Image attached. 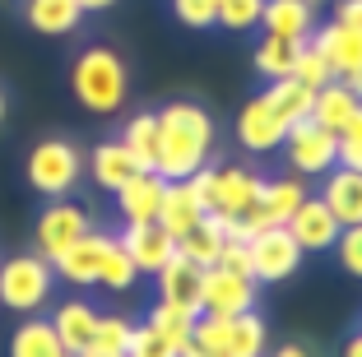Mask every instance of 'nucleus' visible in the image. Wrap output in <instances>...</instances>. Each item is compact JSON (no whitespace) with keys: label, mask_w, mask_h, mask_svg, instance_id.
I'll use <instances>...</instances> for the list:
<instances>
[{"label":"nucleus","mask_w":362,"mask_h":357,"mask_svg":"<svg viewBox=\"0 0 362 357\" xmlns=\"http://www.w3.org/2000/svg\"><path fill=\"white\" fill-rule=\"evenodd\" d=\"M320 200H325V209L339 218V228L362 223V172L330 168L325 177H320Z\"/></svg>","instance_id":"obj_19"},{"label":"nucleus","mask_w":362,"mask_h":357,"mask_svg":"<svg viewBox=\"0 0 362 357\" xmlns=\"http://www.w3.org/2000/svg\"><path fill=\"white\" fill-rule=\"evenodd\" d=\"M218 251H223V232L209 223V213H204L200 223H195L186 237H177V255H186L191 264H200V269H209V264H218Z\"/></svg>","instance_id":"obj_30"},{"label":"nucleus","mask_w":362,"mask_h":357,"mask_svg":"<svg viewBox=\"0 0 362 357\" xmlns=\"http://www.w3.org/2000/svg\"><path fill=\"white\" fill-rule=\"evenodd\" d=\"M358 107H362V103L353 98V88H349V84H339V79H330V84H320V88H316V98H311V121L339 135V130L349 126L353 116H358Z\"/></svg>","instance_id":"obj_24"},{"label":"nucleus","mask_w":362,"mask_h":357,"mask_svg":"<svg viewBox=\"0 0 362 357\" xmlns=\"http://www.w3.org/2000/svg\"><path fill=\"white\" fill-rule=\"evenodd\" d=\"M311 42H316V52L330 61L334 79H349L353 70H362V33L344 28V23H325L320 33H311Z\"/></svg>","instance_id":"obj_21"},{"label":"nucleus","mask_w":362,"mask_h":357,"mask_svg":"<svg viewBox=\"0 0 362 357\" xmlns=\"http://www.w3.org/2000/svg\"><path fill=\"white\" fill-rule=\"evenodd\" d=\"M218 269L251 274V251H246V242H223V251H218Z\"/></svg>","instance_id":"obj_40"},{"label":"nucleus","mask_w":362,"mask_h":357,"mask_svg":"<svg viewBox=\"0 0 362 357\" xmlns=\"http://www.w3.org/2000/svg\"><path fill=\"white\" fill-rule=\"evenodd\" d=\"M135 172H139L135 158H130V148L121 144V139H103V144L88 153V177H93L103 190H112V195H117Z\"/></svg>","instance_id":"obj_23"},{"label":"nucleus","mask_w":362,"mask_h":357,"mask_svg":"<svg viewBox=\"0 0 362 357\" xmlns=\"http://www.w3.org/2000/svg\"><path fill=\"white\" fill-rule=\"evenodd\" d=\"M23 177H28V186L37 190V195L65 200V195L79 186V177H84V158H79V148L70 144V139H42V144H33Z\"/></svg>","instance_id":"obj_5"},{"label":"nucleus","mask_w":362,"mask_h":357,"mask_svg":"<svg viewBox=\"0 0 362 357\" xmlns=\"http://www.w3.org/2000/svg\"><path fill=\"white\" fill-rule=\"evenodd\" d=\"M172 14H177L186 28H214L218 0H172Z\"/></svg>","instance_id":"obj_38"},{"label":"nucleus","mask_w":362,"mask_h":357,"mask_svg":"<svg viewBox=\"0 0 362 357\" xmlns=\"http://www.w3.org/2000/svg\"><path fill=\"white\" fill-rule=\"evenodd\" d=\"M288 126L279 121L274 112H269L265 93L246 98V107L237 112V139H242L246 153H279V144H284Z\"/></svg>","instance_id":"obj_13"},{"label":"nucleus","mask_w":362,"mask_h":357,"mask_svg":"<svg viewBox=\"0 0 362 357\" xmlns=\"http://www.w3.org/2000/svg\"><path fill=\"white\" fill-rule=\"evenodd\" d=\"M56 293V269L37 251H19L10 260H0V306L14 315H37L52 306Z\"/></svg>","instance_id":"obj_4"},{"label":"nucleus","mask_w":362,"mask_h":357,"mask_svg":"<svg viewBox=\"0 0 362 357\" xmlns=\"http://www.w3.org/2000/svg\"><path fill=\"white\" fill-rule=\"evenodd\" d=\"M269 329L256 311L242 315H195L191 339L181 344V357H265Z\"/></svg>","instance_id":"obj_3"},{"label":"nucleus","mask_w":362,"mask_h":357,"mask_svg":"<svg viewBox=\"0 0 362 357\" xmlns=\"http://www.w3.org/2000/svg\"><path fill=\"white\" fill-rule=\"evenodd\" d=\"M246 251H251V279L256 283H284V279H293L302 269V255H307L293 242L288 228H260L246 242Z\"/></svg>","instance_id":"obj_7"},{"label":"nucleus","mask_w":362,"mask_h":357,"mask_svg":"<svg viewBox=\"0 0 362 357\" xmlns=\"http://www.w3.org/2000/svg\"><path fill=\"white\" fill-rule=\"evenodd\" d=\"M334 255H339V269L353 274V279H362V223H353V228L339 232V242H334Z\"/></svg>","instance_id":"obj_37"},{"label":"nucleus","mask_w":362,"mask_h":357,"mask_svg":"<svg viewBox=\"0 0 362 357\" xmlns=\"http://www.w3.org/2000/svg\"><path fill=\"white\" fill-rule=\"evenodd\" d=\"M121 144L130 148V158H135L139 172H153L158 168V116L153 112H135L126 121V130H121Z\"/></svg>","instance_id":"obj_27"},{"label":"nucleus","mask_w":362,"mask_h":357,"mask_svg":"<svg viewBox=\"0 0 362 357\" xmlns=\"http://www.w3.org/2000/svg\"><path fill=\"white\" fill-rule=\"evenodd\" d=\"M135 260L126 255V246L117 242V237H107V251H103V264H98V288H107V293H126V288H135Z\"/></svg>","instance_id":"obj_31"},{"label":"nucleus","mask_w":362,"mask_h":357,"mask_svg":"<svg viewBox=\"0 0 362 357\" xmlns=\"http://www.w3.org/2000/svg\"><path fill=\"white\" fill-rule=\"evenodd\" d=\"M260 28L269 37H288V42H307L316 28V5L311 0H265Z\"/></svg>","instance_id":"obj_20"},{"label":"nucleus","mask_w":362,"mask_h":357,"mask_svg":"<svg viewBox=\"0 0 362 357\" xmlns=\"http://www.w3.org/2000/svg\"><path fill=\"white\" fill-rule=\"evenodd\" d=\"M334 23L362 33V0H339V5H334Z\"/></svg>","instance_id":"obj_41"},{"label":"nucleus","mask_w":362,"mask_h":357,"mask_svg":"<svg viewBox=\"0 0 362 357\" xmlns=\"http://www.w3.org/2000/svg\"><path fill=\"white\" fill-rule=\"evenodd\" d=\"M260 186H265V177H256V172L246 168H218V177H214V204L209 213H228V218H251L260 204Z\"/></svg>","instance_id":"obj_12"},{"label":"nucleus","mask_w":362,"mask_h":357,"mask_svg":"<svg viewBox=\"0 0 362 357\" xmlns=\"http://www.w3.org/2000/svg\"><path fill=\"white\" fill-rule=\"evenodd\" d=\"M153 283H158V302L200 315V283H204V269H200V264H191L186 255H172V260L153 274Z\"/></svg>","instance_id":"obj_16"},{"label":"nucleus","mask_w":362,"mask_h":357,"mask_svg":"<svg viewBox=\"0 0 362 357\" xmlns=\"http://www.w3.org/2000/svg\"><path fill=\"white\" fill-rule=\"evenodd\" d=\"M269 357H311V348L307 344H279Z\"/></svg>","instance_id":"obj_42"},{"label":"nucleus","mask_w":362,"mask_h":357,"mask_svg":"<svg viewBox=\"0 0 362 357\" xmlns=\"http://www.w3.org/2000/svg\"><path fill=\"white\" fill-rule=\"evenodd\" d=\"M344 357H362V329H358V334H349V344H344Z\"/></svg>","instance_id":"obj_44"},{"label":"nucleus","mask_w":362,"mask_h":357,"mask_svg":"<svg viewBox=\"0 0 362 357\" xmlns=\"http://www.w3.org/2000/svg\"><path fill=\"white\" fill-rule=\"evenodd\" d=\"M10 357H70L56 339L52 320L42 315H23V325L10 334Z\"/></svg>","instance_id":"obj_26"},{"label":"nucleus","mask_w":362,"mask_h":357,"mask_svg":"<svg viewBox=\"0 0 362 357\" xmlns=\"http://www.w3.org/2000/svg\"><path fill=\"white\" fill-rule=\"evenodd\" d=\"M279 148H284L293 177H325L330 168H339V135L316 126L311 116L307 121H293Z\"/></svg>","instance_id":"obj_6"},{"label":"nucleus","mask_w":362,"mask_h":357,"mask_svg":"<svg viewBox=\"0 0 362 357\" xmlns=\"http://www.w3.org/2000/svg\"><path fill=\"white\" fill-rule=\"evenodd\" d=\"M293 79L298 84H307V88H320V84H330L334 79V70H330V61L316 52V42H302V52H298V65H293Z\"/></svg>","instance_id":"obj_34"},{"label":"nucleus","mask_w":362,"mask_h":357,"mask_svg":"<svg viewBox=\"0 0 362 357\" xmlns=\"http://www.w3.org/2000/svg\"><path fill=\"white\" fill-rule=\"evenodd\" d=\"M158 177L163 181H186L191 172H200L214 153V116L191 98L158 107Z\"/></svg>","instance_id":"obj_1"},{"label":"nucleus","mask_w":362,"mask_h":357,"mask_svg":"<svg viewBox=\"0 0 362 357\" xmlns=\"http://www.w3.org/2000/svg\"><path fill=\"white\" fill-rule=\"evenodd\" d=\"M260 14H265V0H218V28L228 33H251L260 28Z\"/></svg>","instance_id":"obj_33"},{"label":"nucleus","mask_w":362,"mask_h":357,"mask_svg":"<svg viewBox=\"0 0 362 357\" xmlns=\"http://www.w3.org/2000/svg\"><path fill=\"white\" fill-rule=\"evenodd\" d=\"M163 190H168V181H163L158 172H135V177L117 190V213H121V223H158Z\"/></svg>","instance_id":"obj_18"},{"label":"nucleus","mask_w":362,"mask_h":357,"mask_svg":"<svg viewBox=\"0 0 362 357\" xmlns=\"http://www.w3.org/2000/svg\"><path fill=\"white\" fill-rule=\"evenodd\" d=\"M200 218H204V209H200V200L191 195V186H186V181H168L163 204H158V228L172 232V237H186Z\"/></svg>","instance_id":"obj_25"},{"label":"nucleus","mask_w":362,"mask_h":357,"mask_svg":"<svg viewBox=\"0 0 362 357\" xmlns=\"http://www.w3.org/2000/svg\"><path fill=\"white\" fill-rule=\"evenodd\" d=\"M75 103L93 116H117L130 98V70L112 47H84L70 65Z\"/></svg>","instance_id":"obj_2"},{"label":"nucleus","mask_w":362,"mask_h":357,"mask_svg":"<svg viewBox=\"0 0 362 357\" xmlns=\"http://www.w3.org/2000/svg\"><path fill=\"white\" fill-rule=\"evenodd\" d=\"M307 195H311V190L302 186V177H274V181H265V186H260V204H256V213L246 218L251 237H256L260 228H284L288 213L298 209Z\"/></svg>","instance_id":"obj_14"},{"label":"nucleus","mask_w":362,"mask_h":357,"mask_svg":"<svg viewBox=\"0 0 362 357\" xmlns=\"http://www.w3.org/2000/svg\"><path fill=\"white\" fill-rule=\"evenodd\" d=\"M84 232H93V223H88V213L79 209L75 200H52L37 213V223H33V251L42 255V260H56V255L70 251Z\"/></svg>","instance_id":"obj_8"},{"label":"nucleus","mask_w":362,"mask_h":357,"mask_svg":"<svg viewBox=\"0 0 362 357\" xmlns=\"http://www.w3.org/2000/svg\"><path fill=\"white\" fill-rule=\"evenodd\" d=\"M126 357H181V348L172 339H163L153 325H135L130 344H126Z\"/></svg>","instance_id":"obj_35"},{"label":"nucleus","mask_w":362,"mask_h":357,"mask_svg":"<svg viewBox=\"0 0 362 357\" xmlns=\"http://www.w3.org/2000/svg\"><path fill=\"white\" fill-rule=\"evenodd\" d=\"M112 5H117V0H79V10H84V14H98V10H112Z\"/></svg>","instance_id":"obj_43"},{"label":"nucleus","mask_w":362,"mask_h":357,"mask_svg":"<svg viewBox=\"0 0 362 357\" xmlns=\"http://www.w3.org/2000/svg\"><path fill=\"white\" fill-rule=\"evenodd\" d=\"M144 325H153L158 329L163 339H172V344H186V339H191V325H195V315L191 311H181V306H168V302H153L149 306V320H144Z\"/></svg>","instance_id":"obj_32"},{"label":"nucleus","mask_w":362,"mask_h":357,"mask_svg":"<svg viewBox=\"0 0 362 357\" xmlns=\"http://www.w3.org/2000/svg\"><path fill=\"white\" fill-rule=\"evenodd\" d=\"M311 98H316V88L298 84L293 74H288V79H274V84L265 88L269 112H274L284 126H293V121H307V116H311Z\"/></svg>","instance_id":"obj_28"},{"label":"nucleus","mask_w":362,"mask_h":357,"mask_svg":"<svg viewBox=\"0 0 362 357\" xmlns=\"http://www.w3.org/2000/svg\"><path fill=\"white\" fill-rule=\"evenodd\" d=\"M107 237H112V232H84L70 251H61L52 260L56 279H65L70 288H98V264H103Z\"/></svg>","instance_id":"obj_15"},{"label":"nucleus","mask_w":362,"mask_h":357,"mask_svg":"<svg viewBox=\"0 0 362 357\" xmlns=\"http://www.w3.org/2000/svg\"><path fill=\"white\" fill-rule=\"evenodd\" d=\"M117 242L126 246V255L135 260V274H158L163 264L177 255V237L163 232L158 223H126L117 232Z\"/></svg>","instance_id":"obj_11"},{"label":"nucleus","mask_w":362,"mask_h":357,"mask_svg":"<svg viewBox=\"0 0 362 357\" xmlns=\"http://www.w3.org/2000/svg\"><path fill=\"white\" fill-rule=\"evenodd\" d=\"M23 19L42 37H65L84 23V10H79V0H23Z\"/></svg>","instance_id":"obj_22"},{"label":"nucleus","mask_w":362,"mask_h":357,"mask_svg":"<svg viewBox=\"0 0 362 357\" xmlns=\"http://www.w3.org/2000/svg\"><path fill=\"white\" fill-rule=\"evenodd\" d=\"M242 311H256V279L209 264L204 283H200V315H218L223 320V315H242Z\"/></svg>","instance_id":"obj_9"},{"label":"nucleus","mask_w":362,"mask_h":357,"mask_svg":"<svg viewBox=\"0 0 362 357\" xmlns=\"http://www.w3.org/2000/svg\"><path fill=\"white\" fill-rule=\"evenodd\" d=\"M52 329H56V339H61V348L70 357L88 353V348H93V334H98L93 302H84V297H65V302L52 311Z\"/></svg>","instance_id":"obj_17"},{"label":"nucleus","mask_w":362,"mask_h":357,"mask_svg":"<svg viewBox=\"0 0 362 357\" xmlns=\"http://www.w3.org/2000/svg\"><path fill=\"white\" fill-rule=\"evenodd\" d=\"M0 126H5V93H0Z\"/></svg>","instance_id":"obj_47"},{"label":"nucleus","mask_w":362,"mask_h":357,"mask_svg":"<svg viewBox=\"0 0 362 357\" xmlns=\"http://www.w3.org/2000/svg\"><path fill=\"white\" fill-rule=\"evenodd\" d=\"M288 232H293V242L302 246V251H334V242H339V218H334L330 209H325V200L320 195H307V200L298 204V209L288 213V223H284Z\"/></svg>","instance_id":"obj_10"},{"label":"nucleus","mask_w":362,"mask_h":357,"mask_svg":"<svg viewBox=\"0 0 362 357\" xmlns=\"http://www.w3.org/2000/svg\"><path fill=\"white\" fill-rule=\"evenodd\" d=\"M339 84H349V88H353V98H358V103H362V70H353L349 79H339Z\"/></svg>","instance_id":"obj_45"},{"label":"nucleus","mask_w":362,"mask_h":357,"mask_svg":"<svg viewBox=\"0 0 362 357\" xmlns=\"http://www.w3.org/2000/svg\"><path fill=\"white\" fill-rule=\"evenodd\" d=\"M298 52H302V42H288V37H260V47H256V74L260 79H288L293 74V65H298Z\"/></svg>","instance_id":"obj_29"},{"label":"nucleus","mask_w":362,"mask_h":357,"mask_svg":"<svg viewBox=\"0 0 362 357\" xmlns=\"http://www.w3.org/2000/svg\"><path fill=\"white\" fill-rule=\"evenodd\" d=\"M19 5H23V0H19Z\"/></svg>","instance_id":"obj_48"},{"label":"nucleus","mask_w":362,"mask_h":357,"mask_svg":"<svg viewBox=\"0 0 362 357\" xmlns=\"http://www.w3.org/2000/svg\"><path fill=\"white\" fill-rule=\"evenodd\" d=\"M339 168L362 172V107H358V116H353L349 126L339 130Z\"/></svg>","instance_id":"obj_39"},{"label":"nucleus","mask_w":362,"mask_h":357,"mask_svg":"<svg viewBox=\"0 0 362 357\" xmlns=\"http://www.w3.org/2000/svg\"><path fill=\"white\" fill-rule=\"evenodd\" d=\"M130 320L126 315H98V334H93V348L98 353H126L130 344Z\"/></svg>","instance_id":"obj_36"},{"label":"nucleus","mask_w":362,"mask_h":357,"mask_svg":"<svg viewBox=\"0 0 362 357\" xmlns=\"http://www.w3.org/2000/svg\"><path fill=\"white\" fill-rule=\"evenodd\" d=\"M75 357H126V353H98V348H88V353H75Z\"/></svg>","instance_id":"obj_46"}]
</instances>
